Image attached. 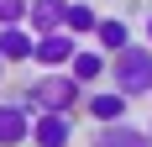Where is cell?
<instances>
[{"instance_id": "cell-1", "label": "cell", "mask_w": 152, "mask_h": 147, "mask_svg": "<svg viewBox=\"0 0 152 147\" xmlns=\"http://www.w3.org/2000/svg\"><path fill=\"white\" fill-rule=\"evenodd\" d=\"M21 105H26L31 116H74L79 105H84V84H79L74 74H31L26 89H21Z\"/></svg>"}, {"instance_id": "cell-2", "label": "cell", "mask_w": 152, "mask_h": 147, "mask_svg": "<svg viewBox=\"0 0 152 147\" xmlns=\"http://www.w3.org/2000/svg\"><path fill=\"white\" fill-rule=\"evenodd\" d=\"M110 89H121L126 100L152 95V47L147 42H131L121 58H110Z\"/></svg>"}, {"instance_id": "cell-3", "label": "cell", "mask_w": 152, "mask_h": 147, "mask_svg": "<svg viewBox=\"0 0 152 147\" xmlns=\"http://www.w3.org/2000/svg\"><path fill=\"white\" fill-rule=\"evenodd\" d=\"M68 5L74 0H31L26 32L31 37H58V32H68Z\"/></svg>"}, {"instance_id": "cell-4", "label": "cell", "mask_w": 152, "mask_h": 147, "mask_svg": "<svg viewBox=\"0 0 152 147\" xmlns=\"http://www.w3.org/2000/svg\"><path fill=\"white\" fill-rule=\"evenodd\" d=\"M31 110L21 105V95L16 100H0V147H26L31 142Z\"/></svg>"}, {"instance_id": "cell-5", "label": "cell", "mask_w": 152, "mask_h": 147, "mask_svg": "<svg viewBox=\"0 0 152 147\" xmlns=\"http://www.w3.org/2000/svg\"><path fill=\"white\" fill-rule=\"evenodd\" d=\"M84 110H89L94 126H121L131 116V100H126L121 89H94V95H84Z\"/></svg>"}, {"instance_id": "cell-6", "label": "cell", "mask_w": 152, "mask_h": 147, "mask_svg": "<svg viewBox=\"0 0 152 147\" xmlns=\"http://www.w3.org/2000/svg\"><path fill=\"white\" fill-rule=\"evenodd\" d=\"M74 37L68 32H58V37H37V53H31V63H37V74H63L68 63H74Z\"/></svg>"}, {"instance_id": "cell-7", "label": "cell", "mask_w": 152, "mask_h": 147, "mask_svg": "<svg viewBox=\"0 0 152 147\" xmlns=\"http://www.w3.org/2000/svg\"><path fill=\"white\" fill-rule=\"evenodd\" d=\"M31 147H74V116H37Z\"/></svg>"}, {"instance_id": "cell-8", "label": "cell", "mask_w": 152, "mask_h": 147, "mask_svg": "<svg viewBox=\"0 0 152 147\" xmlns=\"http://www.w3.org/2000/svg\"><path fill=\"white\" fill-rule=\"evenodd\" d=\"M94 47H100L105 58H121L126 47H131V21H126V16H100V32H94Z\"/></svg>"}, {"instance_id": "cell-9", "label": "cell", "mask_w": 152, "mask_h": 147, "mask_svg": "<svg viewBox=\"0 0 152 147\" xmlns=\"http://www.w3.org/2000/svg\"><path fill=\"white\" fill-rule=\"evenodd\" d=\"M89 147H152V137H147V126L121 121V126H94Z\"/></svg>"}, {"instance_id": "cell-10", "label": "cell", "mask_w": 152, "mask_h": 147, "mask_svg": "<svg viewBox=\"0 0 152 147\" xmlns=\"http://www.w3.org/2000/svg\"><path fill=\"white\" fill-rule=\"evenodd\" d=\"M31 53H37V37L26 26H5L0 32V58H5V68L11 63H31Z\"/></svg>"}, {"instance_id": "cell-11", "label": "cell", "mask_w": 152, "mask_h": 147, "mask_svg": "<svg viewBox=\"0 0 152 147\" xmlns=\"http://www.w3.org/2000/svg\"><path fill=\"white\" fill-rule=\"evenodd\" d=\"M68 74H74L84 89H89L94 79H105V74H110V58L100 53V47H79V53H74V63H68Z\"/></svg>"}, {"instance_id": "cell-12", "label": "cell", "mask_w": 152, "mask_h": 147, "mask_svg": "<svg viewBox=\"0 0 152 147\" xmlns=\"http://www.w3.org/2000/svg\"><path fill=\"white\" fill-rule=\"evenodd\" d=\"M84 32H100V11L89 0H74L68 5V37H84Z\"/></svg>"}, {"instance_id": "cell-13", "label": "cell", "mask_w": 152, "mask_h": 147, "mask_svg": "<svg viewBox=\"0 0 152 147\" xmlns=\"http://www.w3.org/2000/svg\"><path fill=\"white\" fill-rule=\"evenodd\" d=\"M26 11H31V0H0V32L5 26H26Z\"/></svg>"}, {"instance_id": "cell-14", "label": "cell", "mask_w": 152, "mask_h": 147, "mask_svg": "<svg viewBox=\"0 0 152 147\" xmlns=\"http://www.w3.org/2000/svg\"><path fill=\"white\" fill-rule=\"evenodd\" d=\"M142 32H147V47H152V11L142 16Z\"/></svg>"}, {"instance_id": "cell-15", "label": "cell", "mask_w": 152, "mask_h": 147, "mask_svg": "<svg viewBox=\"0 0 152 147\" xmlns=\"http://www.w3.org/2000/svg\"><path fill=\"white\" fill-rule=\"evenodd\" d=\"M0 84H5V58H0Z\"/></svg>"}, {"instance_id": "cell-16", "label": "cell", "mask_w": 152, "mask_h": 147, "mask_svg": "<svg viewBox=\"0 0 152 147\" xmlns=\"http://www.w3.org/2000/svg\"><path fill=\"white\" fill-rule=\"evenodd\" d=\"M147 137H152V116H147Z\"/></svg>"}]
</instances>
